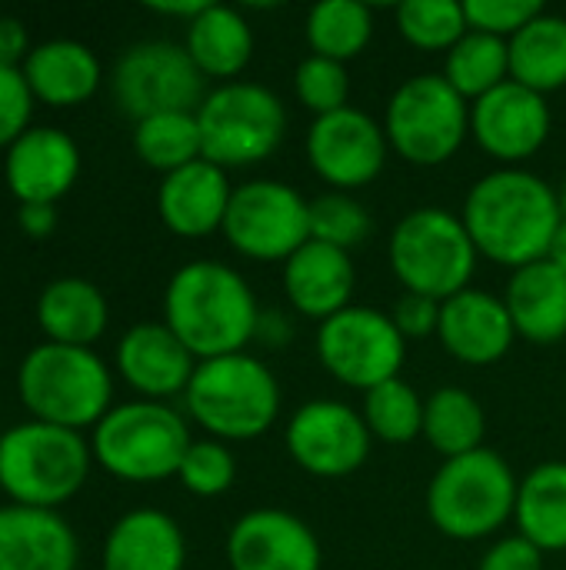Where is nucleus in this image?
Returning a JSON list of instances; mask_svg holds the SVG:
<instances>
[{"instance_id": "23", "label": "nucleus", "mask_w": 566, "mask_h": 570, "mask_svg": "<svg viewBox=\"0 0 566 570\" xmlns=\"http://www.w3.org/2000/svg\"><path fill=\"white\" fill-rule=\"evenodd\" d=\"M80 544L70 521L43 508H0V570H77Z\"/></svg>"}, {"instance_id": "41", "label": "nucleus", "mask_w": 566, "mask_h": 570, "mask_svg": "<svg viewBox=\"0 0 566 570\" xmlns=\"http://www.w3.org/2000/svg\"><path fill=\"white\" fill-rule=\"evenodd\" d=\"M33 90L20 67L0 63V147L7 150L23 130H30Z\"/></svg>"}, {"instance_id": "25", "label": "nucleus", "mask_w": 566, "mask_h": 570, "mask_svg": "<svg viewBox=\"0 0 566 570\" xmlns=\"http://www.w3.org/2000/svg\"><path fill=\"white\" fill-rule=\"evenodd\" d=\"M20 70L33 90V100H43L50 107H77L90 100L103 80L97 53L70 37L37 43Z\"/></svg>"}, {"instance_id": "2", "label": "nucleus", "mask_w": 566, "mask_h": 570, "mask_svg": "<svg viewBox=\"0 0 566 570\" xmlns=\"http://www.w3.org/2000/svg\"><path fill=\"white\" fill-rule=\"evenodd\" d=\"M260 304L247 277L224 261L177 267L163 291V324L197 361L247 351L257 337Z\"/></svg>"}, {"instance_id": "34", "label": "nucleus", "mask_w": 566, "mask_h": 570, "mask_svg": "<svg viewBox=\"0 0 566 570\" xmlns=\"http://www.w3.org/2000/svg\"><path fill=\"white\" fill-rule=\"evenodd\" d=\"M133 150L150 170H160L163 177L200 160L203 140H200L197 110H170V114H153V117L137 120Z\"/></svg>"}, {"instance_id": "13", "label": "nucleus", "mask_w": 566, "mask_h": 570, "mask_svg": "<svg viewBox=\"0 0 566 570\" xmlns=\"http://www.w3.org/2000/svg\"><path fill=\"white\" fill-rule=\"evenodd\" d=\"M207 77L197 70L183 43L140 40L127 47L110 73L117 107L137 120L170 110H197L207 97Z\"/></svg>"}, {"instance_id": "9", "label": "nucleus", "mask_w": 566, "mask_h": 570, "mask_svg": "<svg viewBox=\"0 0 566 570\" xmlns=\"http://www.w3.org/2000/svg\"><path fill=\"white\" fill-rule=\"evenodd\" d=\"M203 160L237 170L254 167L274 157L287 137V107L284 100L254 80H230L207 90L197 107Z\"/></svg>"}, {"instance_id": "14", "label": "nucleus", "mask_w": 566, "mask_h": 570, "mask_svg": "<svg viewBox=\"0 0 566 570\" xmlns=\"http://www.w3.org/2000/svg\"><path fill=\"white\" fill-rule=\"evenodd\" d=\"M284 448L304 474L320 481H340L367 464L374 438L360 411L344 401L314 397L300 404L287 421Z\"/></svg>"}, {"instance_id": "43", "label": "nucleus", "mask_w": 566, "mask_h": 570, "mask_svg": "<svg viewBox=\"0 0 566 570\" xmlns=\"http://www.w3.org/2000/svg\"><path fill=\"white\" fill-rule=\"evenodd\" d=\"M477 570H544V551L520 534H507L484 551Z\"/></svg>"}, {"instance_id": "5", "label": "nucleus", "mask_w": 566, "mask_h": 570, "mask_svg": "<svg viewBox=\"0 0 566 570\" xmlns=\"http://www.w3.org/2000/svg\"><path fill=\"white\" fill-rule=\"evenodd\" d=\"M17 394L33 421L57 428H97L113 407V374L90 347L43 341L17 367Z\"/></svg>"}, {"instance_id": "8", "label": "nucleus", "mask_w": 566, "mask_h": 570, "mask_svg": "<svg viewBox=\"0 0 566 570\" xmlns=\"http://www.w3.org/2000/svg\"><path fill=\"white\" fill-rule=\"evenodd\" d=\"M190 444L193 441L183 414L163 401L113 404L90 438L93 461L127 484H157L177 478Z\"/></svg>"}, {"instance_id": "39", "label": "nucleus", "mask_w": 566, "mask_h": 570, "mask_svg": "<svg viewBox=\"0 0 566 570\" xmlns=\"http://www.w3.org/2000/svg\"><path fill=\"white\" fill-rule=\"evenodd\" d=\"M177 481L193 498H220L237 481V458L224 441H214V438L193 441L180 461Z\"/></svg>"}, {"instance_id": "36", "label": "nucleus", "mask_w": 566, "mask_h": 570, "mask_svg": "<svg viewBox=\"0 0 566 570\" xmlns=\"http://www.w3.org/2000/svg\"><path fill=\"white\" fill-rule=\"evenodd\" d=\"M397 33L424 53H450L470 30L457 0H407L394 10Z\"/></svg>"}, {"instance_id": "11", "label": "nucleus", "mask_w": 566, "mask_h": 570, "mask_svg": "<svg viewBox=\"0 0 566 570\" xmlns=\"http://www.w3.org/2000/svg\"><path fill=\"white\" fill-rule=\"evenodd\" d=\"M317 357L337 384L367 394L400 377L407 364V337L390 314L350 304L317 327Z\"/></svg>"}, {"instance_id": "44", "label": "nucleus", "mask_w": 566, "mask_h": 570, "mask_svg": "<svg viewBox=\"0 0 566 570\" xmlns=\"http://www.w3.org/2000/svg\"><path fill=\"white\" fill-rule=\"evenodd\" d=\"M30 37L20 17H0V63L3 67H23L30 53Z\"/></svg>"}, {"instance_id": "21", "label": "nucleus", "mask_w": 566, "mask_h": 570, "mask_svg": "<svg viewBox=\"0 0 566 570\" xmlns=\"http://www.w3.org/2000/svg\"><path fill=\"white\" fill-rule=\"evenodd\" d=\"M230 197H234V184L227 170L200 157L160 180L157 214L170 234L197 240L224 230Z\"/></svg>"}, {"instance_id": "6", "label": "nucleus", "mask_w": 566, "mask_h": 570, "mask_svg": "<svg viewBox=\"0 0 566 570\" xmlns=\"http://www.w3.org/2000/svg\"><path fill=\"white\" fill-rule=\"evenodd\" d=\"M93 451L80 431L23 421L0 434V491L10 504L57 511L90 478Z\"/></svg>"}, {"instance_id": "40", "label": "nucleus", "mask_w": 566, "mask_h": 570, "mask_svg": "<svg viewBox=\"0 0 566 570\" xmlns=\"http://www.w3.org/2000/svg\"><path fill=\"white\" fill-rule=\"evenodd\" d=\"M464 13H467L470 30L514 40L534 17L544 13V3L540 0H467Z\"/></svg>"}, {"instance_id": "48", "label": "nucleus", "mask_w": 566, "mask_h": 570, "mask_svg": "<svg viewBox=\"0 0 566 570\" xmlns=\"http://www.w3.org/2000/svg\"><path fill=\"white\" fill-rule=\"evenodd\" d=\"M557 197H560V210H564V217H566V180L557 187Z\"/></svg>"}, {"instance_id": "33", "label": "nucleus", "mask_w": 566, "mask_h": 570, "mask_svg": "<svg viewBox=\"0 0 566 570\" xmlns=\"http://www.w3.org/2000/svg\"><path fill=\"white\" fill-rule=\"evenodd\" d=\"M440 73L464 100L474 104L510 80V47L500 37L467 30L464 40L444 53Z\"/></svg>"}, {"instance_id": "45", "label": "nucleus", "mask_w": 566, "mask_h": 570, "mask_svg": "<svg viewBox=\"0 0 566 570\" xmlns=\"http://www.w3.org/2000/svg\"><path fill=\"white\" fill-rule=\"evenodd\" d=\"M17 224L27 237L43 240L57 230V204H20Z\"/></svg>"}, {"instance_id": "29", "label": "nucleus", "mask_w": 566, "mask_h": 570, "mask_svg": "<svg viewBox=\"0 0 566 570\" xmlns=\"http://www.w3.org/2000/svg\"><path fill=\"white\" fill-rule=\"evenodd\" d=\"M514 524L544 554L566 551V461H544L520 478Z\"/></svg>"}, {"instance_id": "10", "label": "nucleus", "mask_w": 566, "mask_h": 570, "mask_svg": "<svg viewBox=\"0 0 566 570\" xmlns=\"http://www.w3.org/2000/svg\"><path fill=\"white\" fill-rule=\"evenodd\" d=\"M380 124L397 157L414 167H444L470 137V100L444 73H417L390 94Z\"/></svg>"}, {"instance_id": "31", "label": "nucleus", "mask_w": 566, "mask_h": 570, "mask_svg": "<svg viewBox=\"0 0 566 570\" xmlns=\"http://www.w3.org/2000/svg\"><path fill=\"white\" fill-rule=\"evenodd\" d=\"M487 414L484 404L467 387H440L427 397L424 407V441L444 458H464L484 448Z\"/></svg>"}, {"instance_id": "20", "label": "nucleus", "mask_w": 566, "mask_h": 570, "mask_svg": "<svg viewBox=\"0 0 566 570\" xmlns=\"http://www.w3.org/2000/svg\"><path fill=\"white\" fill-rule=\"evenodd\" d=\"M197 357L163 321L133 324L117 344V374L143 397L167 401L187 391Z\"/></svg>"}, {"instance_id": "47", "label": "nucleus", "mask_w": 566, "mask_h": 570, "mask_svg": "<svg viewBox=\"0 0 566 570\" xmlns=\"http://www.w3.org/2000/svg\"><path fill=\"white\" fill-rule=\"evenodd\" d=\"M547 261H550V264H557V267L566 274V217L560 220V227H557V234H554V240H550Z\"/></svg>"}, {"instance_id": "4", "label": "nucleus", "mask_w": 566, "mask_h": 570, "mask_svg": "<svg viewBox=\"0 0 566 570\" xmlns=\"http://www.w3.org/2000/svg\"><path fill=\"white\" fill-rule=\"evenodd\" d=\"M517 488L520 478L504 454L480 448L437 468L427 484V518L450 541H487L514 521Z\"/></svg>"}, {"instance_id": "15", "label": "nucleus", "mask_w": 566, "mask_h": 570, "mask_svg": "<svg viewBox=\"0 0 566 570\" xmlns=\"http://www.w3.org/2000/svg\"><path fill=\"white\" fill-rule=\"evenodd\" d=\"M304 150L310 170L344 194L374 184L390 157L384 124L360 107H344L337 114L314 117Z\"/></svg>"}, {"instance_id": "3", "label": "nucleus", "mask_w": 566, "mask_h": 570, "mask_svg": "<svg viewBox=\"0 0 566 570\" xmlns=\"http://www.w3.org/2000/svg\"><path fill=\"white\" fill-rule=\"evenodd\" d=\"M187 414L207 438L234 444L264 438L280 417V384L274 371L240 351L214 361H197V371L183 391Z\"/></svg>"}, {"instance_id": "30", "label": "nucleus", "mask_w": 566, "mask_h": 570, "mask_svg": "<svg viewBox=\"0 0 566 570\" xmlns=\"http://www.w3.org/2000/svg\"><path fill=\"white\" fill-rule=\"evenodd\" d=\"M510 47V80L537 90V94H554L566 87V17L544 10L534 17L514 40Z\"/></svg>"}, {"instance_id": "1", "label": "nucleus", "mask_w": 566, "mask_h": 570, "mask_svg": "<svg viewBox=\"0 0 566 570\" xmlns=\"http://www.w3.org/2000/svg\"><path fill=\"white\" fill-rule=\"evenodd\" d=\"M460 220L484 261L520 271L547 257L564 210L557 187L540 174L527 167H497L474 180Z\"/></svg>"}, {"instance_id": "26", "label": "nucleus", "mask_w": 566, "mask_h": 570, "mask_svg": "<svg viewBox=\"0 0 566 570\" xmlns=\"http://www.w3.org/2000/svg\"><path fill=\"white\" fill-rule=\"evenodd\" d=\"M504 304L517 327V337L547 347L566 337V274L547 257L510 271Z\"/></svg>"}, {"instance_id": "35", "label": "nucleus", "mask_w": 566, "mask_h": 570, "mask_svg": "<svg viewBox=\"0 0 566 570\" xmlns=\"http://www.w3.org/2000/svg\"><path fill=\"white\" fill-rule=\"evenodd\" d=\"M424 407H427V397H420L417 387L407 384L404 377H394L364 394L360 414L374 441L410 444L424 438Z\"/></svg>"}, {"instance_id": "7", "label": "nucleus", "mask_w": 566, "mask_h": 570, "mask_svg": "<svg viewBox=\"0 0 566 570\" xmlns=\"http://www.w3.org/2000/svg\"><path fill=\"white\" fill-rule=\"evenodd\" d=\"M477 261L480 254L460 214L447 207H417L404 214L387 240V264L404 291L440 304L470 287Z\"/></svg>"}, {"instance_id": "46", "label": "nucleus", "mask_w": 566, "mask_h": 570, "mask_svg": "<svg viewBox=\"0 0 566 570\" xmlns=\"http://www.w3.org/2000/svg\"><path fill=\"white\" fill-rule=\"evenodd\" d=\"M290 337H294V321H290V314H284V311H277V307L260 311L257 337H254V341H264V344H270L274 351H280V347L290 344Z\"/></svg>"}, {"instance_id": "19", "label": "nucleus", "mask_w": 566, "mask_h": 570, "mask_svg": "<svg viewBox=\"0 0 566 570\" xmlns=\"http://www.w3.org/2000/svg\"><path fill=\"white\" fill-rule=\"evenodd\" d=\"M80 177V147L60 127H30L3 154V180L20 204H57Z\"/></svg>"}, {"instance_id": "37", "label": "nucleus", "mask_w": 566, "mask_h": 570, "mask_svg": "<svg viewBox=\"0 0 566 570\" xmlns=\"http://www.w3.org/2000/svg\"><path fill=\"white\" fill-rule=\"evenodd\" d=\"M370 230H374V217L354 194L327 190L310 200V240L350 254L370 237Z\"/></svg>"}, {"instance_id": "17", "label": "nucleus", "mask_w": 566, "mask_h": 570, "mask_svg": "<svg viewBox=\"0 0 566 570\" xmlns=\"http://www.w3.org/2000/svg\"><path fill=\"white\" fill-rule=\"evenodd\" d=\"M230 570H324L314 528L284 508H254L227 534Z\"/></svg>"}, {"instance_id": "27", "label": "nucleus", "mask_w": 566, "mask_h": 570, "mask_svg": "<svg viewBox=\"0 0 566 570\" xmlns=\"http://www.w3.org/2000/svg\"><path fill=\"white\" fill-rule=\"evenodd\" d=\"M183 47L207 80H237L254 57V30L247 17L227 3H207L183 33Z\"/></svg>"}, {"instance_id": "16", "label": "nucleus", "mask_w": 566, "mask_h": 570, "mask_svg": "<svg viewBox=\"0 0 566 570\" xmlns=\"http://www.w3.org/2000/svg\"><path fill=\"white\" fill-rule=\"evenodd\" d=\"M554 114L544 94L514 80L470 104V140L504 167H517L544 150Z\"/></svg>"}, {"instance_id": "24", "label": "nucleus", "mask_w": 566, "mask_h": 570, "mask_svg": "<svg viewBox=\"0 0 566 570\" xmlns=\"http://www.w3.org/2000/svg\"><path fill=\"white\" fill-rule=\"evenodd\" d=\"M103 570H183L187 538L180 524L157 508H133L113 521L100 554Z\"/></svg>"}, {"instance_id": "22", "label": "nucleus", "mask_w": 566, "mask_h": 570, "mask_svg": "<svg viewBox=\"0 0 566 570\" xmlns=\"http://www.w3.org/2000/svg\"><path fill=\"white\" fill-rule=\"evenodd\" d=\"M287 304L294 314L310 321H327L354 304L357 267L347 250H337L320 240H307L280 274Z\"/></svg>"}, {"instance_id": "42", "label": "nucleus", "mask_w": 566, "mask_h": 570, "mask_svg": "<svg viewBox=\"0 0 566 570\" xmlns=\"http://www.w3.org/2000/svg\"><path fill=\"white\" fill-rule=\"evenodd\" d=\"M397 331L407 337V341H424V337H437V327H440V301L434 297H424V294H407L394 304L390 311Z\"/></svg>"}, {"instance_id": "32", "label": "nucleus", "mask_w": 566, "mask_h": 570, "mask_svg": "<svg viewBox=\"0 0 566 570\" xmlns=\"http://www.w3.org/2000/svg\"><path fill=\"white\" fill-rule=\"evenodd\" d=\"M304 30L314 57L350 63L374 40V13L360 0H320L310 7Z\"/></svg>"}, {"instance_id": "28", "label": "nucleus", "mask_w": 566, "mask_h": 570, "mask_svg": "<svg viewBox=\"0 0 566 570\" xmlns=\"http://www.w3.org/2000/svg\"><path fill=\"white\" fill-rule=\"evenodd\" d=\"M110 321L107 297L83 277H57L37 297V324L53 344L90 347L103 337Z\"/></svg>"}, {"instance_id": "38", "label": "nucleus", "mask_w": 566, "mask_h": 570, "mask_svg": "<svg viewBox=\"0 0 566 570\" xmlns=\"http://www.w3.org/2000/svg\"><path fill=\"white\" fill-rule=\"evenodd\" d=\"M294 94L297 100L314 114L327 117L344 107H350V73L347 63L327 60V57H304L294 70Z\"/></svg>"}, {"instance_id": "18", "label": "nucleus", "mask_w": 566, "mask_h": 570, "mask_svg": "<svg viewBox=\"0 0 566 570\" xmlns=\"http://www.w3.org/2000/svg\"><path fill=\"white\" fill-rule=\"evenodd\" d=\"M437 341L454 361L467 367H490L504 361L517 341V327L510 321L504 294L467 287L444 301Z\"/></svg>"}, {"instance_id": "12", "label": "nucleus", "mask_w": 566, "mask_h": 570, "mask_svg": "<svg viewBox=\"0 0 566 570\" xmlns=\"http://www.w3.org/2000/svg\"><path fill=\"white\" fill-rule=\"evenodd\" d=\"M220 234L247 261L287 264L310 240V200L284 180H247L234 187Z\"/></svg>"}]
</instances>
